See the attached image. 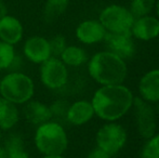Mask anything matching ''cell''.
<instances>
[{
    "label": "cell",
    "mask_w": 159,
    "mask_h": 158,
    "mask_svg": "<svg viewBox=\"0 0 159 158\" xmlns=\"http://www.w3.org/2000/svg\"><path fill=\"white\" fill-rule=\"evenodd\" d=\"M134 97L124 84L102 86L94 92L91 104L94 114L105 121H116L129 112Z\"/></svg>",
    "instance_id": "6da1fadb"
},
{
    "label": "cell",
    "mask_w": 159,
    "mask_h": 158,
    "mask_svg": "<svg viewBox=\"0 0 159 158\" xmlns=\"http://www.w3.org/2000/svg\"><path fill=\"white\" fill-rule=\"evenodd\" d=\"M88 72L91 78L101 86L121 84L127 78L128 67L121 57L109 51H102L90 59Z\"/></svg>",
    "instance_id": "7a4b0ae2"
},
{
    "label": "cell",
    "mask_w": 159,
    "mask_h": 158,
    "mask_svg": "<svg viewBox=\"0 0 159 158\" xmlns=\"http://www.w3.org/2000/svg\"><path fill=\"white\" fill-rule=\"evenodd\" d=\"M34 140L37 150L43 156L63 155L68 146V138L64 127L52 120L37 126Z\"/></svg>",
    "instance_id": "3957f363"
},
{
    "label": "cell",
    "mask_w": 159,
    "mask_h": 158,
    "mask_svg": "<svg viewBox=\"0 0 159 158\" xmlns=\"http://www.w3.org/2000/svg\"><path fill=\"white\" fill-rule=\"evenodd\" d=\"M35 93V84L28 75L21 72L7 74L0 80L1 97L14 104H25L30 101Z\"/></svg>",
    "instance_id": "277c9868"
},
{
    "label": "cell",
    "mask_w": 159,
    "mask_h": 158,
    "mask_svg": "<svg viewBox=\"0 0 159 158\" xmlns=\"http://www.w3.org/2000/svg\"><path fill=\"white\" fill-rule=\"evenodd\" d=\"M96 145L108 155H115L127 142V131L121 124L108 121L102 126L96 133Z\"/></svg>",
    "instance_id": "5b68a950"
},
{
    "label": "cell",
    "mask_w": 159,
    "mask_h": 158,
    "mask_svg": "<svg viewBox=\"0 0 159 158\" xmlns=\"http://www.w3.org/2000/svg\"><path fill=\"white\" fill-rule=\"evenodd\" d=\"M134 16L129 10L120 6H109L101 12L100 23L104 26L106 32L121 34L131 33Z\"/></svg>",
    "instance_id": "8992f818"
},
{
    "label": "cell",
    "mask_w": 159,
    "mask_h": 158,
    "mask_svg": "<svg viewBox=\"0 0 159 158\" xmlns=\"http://www.w3.org/2000/svg\"><path fill=\"white\" fill-rule=\"evenodd\" d=\"M40 80L44 87L51 90L63 88L68 80L67 66L60 57L51 56L40 64Z\"/></svg>",
    "instance_id": "52a82bcc"
},
{
    "label": "cell",
    "mask_w": 159,
    "mask_h": 158,
    "mask_svg": "<svg viewBox=\"0 0 159 158\" xmlns=\"http://www.w3.org/2000/svg\"><path fill=\"white\" fill-rule=\"evenodd\" d=\"M135 113V124L138 132L143 139H149L156 133L157 119L156 112L151 103L144 101L142 97H134L133 105Z\"/></svg>",
    "instance_id": "ba28073f"
},
{
    "label": "cell",
    "mask_w": 159,
    "mask_h": 158,
    "mask_svg": "<svg viewBox=\"0 0 159 158\" xmlns=\"http://www.w3.org/2000/svg\"><path fill=\"white\" fill-rule=\"evenodd\" d=\"M104 41L107 47V51L118 55L125 61L132 57V55L135 52V46L132 39L131 33L116 34V33L106 32Z\"/></svg>",
    "instance_id": "9c48e42d"
},
{
    "label": "cell",
    "mask_w": 159,
    "mask_h": 158,
    "mask_svg": "<svg viewBox=\"0 0 159 158\" xmlns=\"http://www.w3.org/2000/svg\"><path fill=\"white\" fill-rule=\"evenodd\" d=\"M23 52L28 61L35 64H41L52 56L49 40L40 36H34L26 40Z\"/></svg>",
    "instance_id": "30bf717a"
},
{
    "label": "cell",
    "mask_w": 159,
    "mask_h": 158,
    "mask_svg": "<svg viewBox=\"0 0 159 158\" xmlns=\"http://www.w3.org/2000/svg\"><path fill=\"white\" fill-rule=\"evenodd\" d=\"M106 29L100 23V21L89 20L78 25L76 29V37L84 44H93L104 40Z\"/></svg>",
    "instance_id": "8fae6325"
},
{
    "label": "cell",
    "mask_w": 159,
    "mask_h": 158,
    "mask_svg": "<svg viewBox=\"0 0 159 158\" xmlns=\"http://www.w3.org/2000/svg\"><path fill=\"white\" fill-rule=\"evenodd\" d=\"M131 34L136 39L144 41L157 38L159 35V20L148 15L139 17L132 25Z\"/></svg>",
    "instance_id": "7c38bea8"
},
{
    "label": "cell",
    "mask_w": 159,
    "mask_h": 158,
    "mask_svg": "<svg viewBox=\"0 0 159 158\" xmlns=\"http://www.w3.org/2000/svg\"><path fill=\"white\" fill-rule=\"evenodd\" d=\"M141 97L148 103L159 102V70L145 73L139 82Z\"/></svg>",
    "instance_id": "4fadbf2b"
},
{
    "label": "cell",
    "mask_w": 159,
    "mask_h": 158,
    "mask_svg": "<svg viewBox=\"0 0 159 158\" xmlns=\"http://www.w3.org/2000/svg\"><path fill=\"white\" fill-rule=\"evenodd\" d=\"M94 110L91 102L86 100L76 101L68 106L66 119L74 126H82L94 117Z\"/></svg>",
    "instance_id": "5bb4252c"
},
{
    "label": "cell",
    "mask_w": 159,
    "mask_h": 158,
    "mask_svg": "<svg viewBox=\"0 0 159 158\" xmlns=\"http://www.w3.org/2000/svg\"><path fill=\"white\" fill-rule=\"evenodd\" d=\"M23 37V26L14 16L6 15L0 19V40L9 44H16Z\"/></svg>",
    "instance_id": "9a60e30c"
},
{
    "label": "cell",
    "mask_w": 159,
    "mask_h": 158,
    "mask_svg": "<svg viewBox=\"0 0 159 158\" xmlns=\"http://www.w3.org/2000/svg\"><path fill=\"white\" fill-rule=\"evenodd\" d=\"M23 115L28 122L35 126L42 124L52 118L50 106L39 101H32V100L24 104Z\"/></svg>",
    "instance_id": "2e32d148"
},
{
    "label": "cell",
    "mask_w": 159,
    "mask_h": 158,
    "mask_svg": "<svg viewBox=\"0 0 159 158\" xmlns=\"http://www.w3.org/2000/svg\"><path fill=\"white\" fill-rule=\"evenodd\" d=\"M20 120L16 104L0 97V130H10Z\"/></svg>",
    "instance_id": "e0dca14e"
},
{
    "label": "cell",
    "mask_w": 159,
    "mask_h": 158,
    "mask_svg": "<svg viewBox=\"0 0 159 158\" xmlns=\"http://www.w3.org/2000/svg\"><path fill=\"white\" fill-rule=\"evenodd\" d=\"M60 59L66 66L78 67L88 61V55H87L86 51L80 47L69 46L65 48Z\"/></svg>",
    "instance_id": "ac0fdd59"
},
{
    "label": "cell",
    "mask_w": 159,
    "mask_h": 158,
    "mask_svg": "<svg viewBox=\"0 0 159 158\" xmlns=\"http://www.w3.org/2000/svg\"><path fill=\"white\" fill-rule=\"evenodd\" d=\"M3 146L7 151L8 158H30V154L24 146L23 138L20 134H10L7 138Z\"/></svg>",
    "instance_id": "d6986e66"
},
{
    "label": "cell",
    "mask_w": 159,
    "mask_h": 158,
    "mask_svg": "<svg viewBox=\"0 0 159 158\" xmlns=\"http://www.w3.org/2000/svg\"><path fill=\"white\" fill-rule=\"evenodd\" d=\"M69 0H47L44 6L43 17L46 22L51 23L66 11Z\"/></svg>",
    "instance_id": "ffe728a7"
},
{
    "label": "cell",
    "mask_w": 159,
    "mask_h": 158,
    "mask_svg": "<svg viewBox=\"0 0 159 158\" xmlns=\"http://www.w3.org/2000/svg\"><path fill=\"white\" fill-rule=\"evenodd\" d=\"M15 55L14 47L0 40V70H8L14 63Z\"/></svg>",
    "instance_id": "44dd1931"
},
{
    "label": "cell",
    "mask_w": 159,
    "mask_h": 158,
    "mask_svg": "<svg viewBox=\"0 0 159 158\" xmlns=\"http://www.w3.org/2000/svg\"><path fill=\"white\" fill-rule=\"evenodd\" d=\"M155 6V0H132L131 10L130 12L134 16V19L148 15V13L153 10Z\"/></svg>",
    "instance_id": "7402d4cb"
},
{
    "label": "cell",
    "mask_w": 159,
    "mask_h": 158,
    "mask_svg": "<svg viewBox=\"0 0 159 158\" xmlns=\"http://www.w3.org/2000/svg\"><path fill=\"white\" fill-rule=\"evenodd\" d=\"M142 158H159V134L147 139L142 150Z\"/></svg>",
    "instance_id": "603a6c76"
},
{
    "label": "cell",
    "mask_w": 159,
    "mask_h": 158,
    "mask_svg": "<svg viewBox=\"0 0 159 158\" xmlns=\"http://www.w3.org/2000/svg\"><path fill=\"white\" fill-rule=\"evenodd\" d=\"M49 44H50V50L51 55L54 57H60L63 51L66 48V40H65L64 36L62 35H57L52 39L49 40Z\"/></svg>",
    "instance_id": "cb8c5ba5"
},
{
    "label": "cell",
    "mask_w": 159,
    "mask_h": 158,
    "mask_svg": "<svg viewBox=\"0 0 159 158\" xmlns=\"http://www.w3.org/2000/svg\"><path fill=\"white\" fill-rule=\"evenodd\" d=\"M87 158H111V155H108L106 152L102 151L101 148L96 147L89 153Z\"/></svg>",
    "instance_id": "d4e9b609"
},
{
    "label": "cell",
    "mask_w": 159,
    "mask_h": 158,
    "mask_svg": "<svg viewBox=\"0 0 159 158\" xmlns=\"http://www.w3.org/2000/svg\"><path fill=\"white\" fill-rule=\"evenodd\" d=\"M6 15H8V8H7L6 3L2 0H0V19L4 17Z\"/></svg>",
    "instance_id": "484cf974"
},
{
    "label": "cell",
    "mask_w": 159,
    "mask_h": 158,
    "mask_svg": "<svg viewBox=\"0 0 159 158\" xmlns=\"http://www.w3.org/2000/svg\"><path fill=\"white\" fill-rule=\"evenodd\" d=\"M0 158H8V154L3 145H0Z\"/></svg>",
    "instance_id": "4316f807"
},
{
    "label": "cell",
    "mask_w": 159,
    "mask_h": 158,
    "mask_svg": "<svg viewBox=\"0 0 159 158\" xmlns=\"http://www.w3.org/2000/svg\"><path fill=\"white\" fill-rule=\"evenodd\" d=\"M42 158H65L63 155H52V156H43Z\"/></svg>",
    "instance_id": "83f0119b"
},
{
    "label": "cell",
    "mask_w": 159,
    "mask_h": 158,
    "mask_svg": "<svg viewBox=\"0 0 159 158\" xmlns=\"http://www.w3.org/2000/svg\"><path fill=\"white\" fill-rule=\"evenodd\" d=\"M156 11H157V15L159 17V0L157 1V3H156Z\"/></svg>",
    "instance_id": "f1b7e54d"
},
{
    "label": "cell",
    "mask_w": 159,
    "mask_h": 158,
    "mask_svg": "<svg viewBox=\"0 0 159 158\" xmlns=\"http://www.w3.org/2000/svg\"><path fill=\"white\" fill-rule=\"evenodd\" d=\"M1 139H2V135H1V130H0V141H1Z\"/></svg>",
    "instance_id": "f546056e"
},
{
    "label": "cell",
    "mask_w": 159,
    "mask_h": 158,
    "mask_svg": "<svg viewBox=\"0 0 159 158\" xmlns=\"http://www.w3.org/2000/svg\"><path fill=\"white\" fill-rule=\"evenodd\" d=\"M158 38H159V35H158Z\"/></svg>",
    "instance_id": "4dcf8cb0"
}]
</instances>
